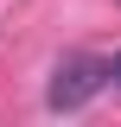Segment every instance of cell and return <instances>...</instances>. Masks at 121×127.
<instances>
[{"label":"cell","mask_w":121,"mask_h":127,"mask_svg":"<svg viewBox=\"0 0 121 127\" xmlns=\"http://www.w3.org/2000/svg\"><path fill=\"white\" fill-rule=\"evenodd\" d=\"M108 76H115V64L89 57V51H70V57H58V70H51L45 102H51L58 114H76L89 95H102V89H108Z\"/></svg>","instance_id":"obj_1"},{"label":"cell","mask_w":121,"mask_h":127,"mask_svg":"<svg viewBox=\"0 0 121 127\" xmlns=\"http://www.w3.org/2000/svg\"><path fill=\"white\" fill-rule=\"evenodd\" d=\"M115 83H121V57H115Z\"/></svg>","instance_id":"obj_2"}]
</instances>
